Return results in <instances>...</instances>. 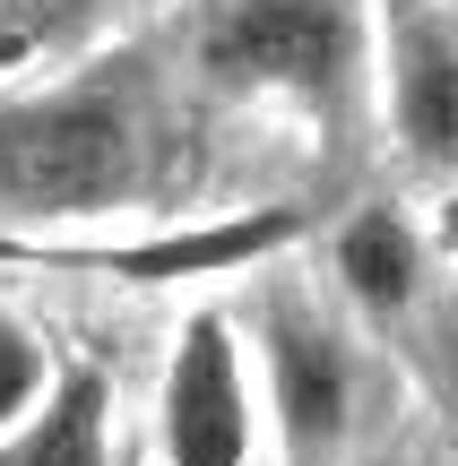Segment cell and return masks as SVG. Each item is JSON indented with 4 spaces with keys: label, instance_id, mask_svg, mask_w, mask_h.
Segmentation results:
<instances>
[{
    "label": "cell",
    "instance_id": "obj_9",
    "mask_svg": "<svg viewBox=\"0 0 458 466\" xmlns=\"http://www.w3.org/2000/svg\"><path fill=\"white\" fill-rule=\"evenodd\" d=\"M52 9H61V0H52ZM69 9H78V17H113L121 0H69Z\"/></svg>",
    "mask_w": 458,
    "mask_h": 466
},
{
    "label": "cell",
    "instance_id": "obj_10",
    "mask_svg": "<svg viewBox=\"0 0 458 466\" xmlns=\"http://www.w3.org/2000/svg\"><path fill=\"white\" fill-rule=\"evenodd\" d=\"M17 9H26V0H0V26H9V17H17Z\"/></svg>",
    "mask_w": 458,
    "mask_h": 466
},
{
    "label": "cell",
    "instance_id": "obj_5",
    "mask_svg": "<svg viewBox=\"0 0 458 466\" xmlns=\"http://www.w3.org/2000/svg\"><path fill=\"white\" fill-rule=\"evenodd\" d=\"M363 96L390 165L424 190H458V9L372 0L363 9Z\"/></svg>",
    "mask_w": 458,
    "mask_h": 466
},
{
    "label": "cell",
    "instance_id": "obj_7",
    "mask_svg": "<svg viewBox=\"0 0 458 466\" xmlns=\"http://www.w3.org/2000/svg\"><path fill=\"white\" fill-rule=\"evenodd\" d=\"M0 466H121L113 458V380L96 363H61L52 398L0 441Z\"/></svg>",
    "mask_w": 458,
    "mask_h": 466
},
{
    "label": "cell",
    "instance_id": "obj_3",
    "mask_svg": "<svg viewBox=\"0 0 458 466\" xmlns=\"http://www.w3.org/2000/svg\"><path fill=\"white\" fill-rule=\"evenodd\" d=\"M190 69L217 96L321 113L346 86H363V9L355 0H225L208 9Z\"/></svg>",
    "mask_w": 458,
    "mask_h": 466
},
{
    "label": "cell",
    "instance_id": "obj_8",
    "mask_svg": "<svg viewBox=\"0 0 458 466\" xmlns=\"http://www.w3.org/2000/svg\"><path fill=\"white\" fill-rule=\"evenodd\" d=\"M52 380H61V354H52V337L35 329L17 302H0V441H9L17 423H26L35 406L52 398Z\"/></svg>",
    "mask_w": 458,
    "mask_h": 466
},
{
    "label": "cell",
    "instance_id": "obj_1",
    "mask_svg": "<svg viewBox=\"0 0 458 466\" xmlns=\"http://www.w3.org/2000/svg\"><path fill=\"white\" fill-rule=\"evenodd\" d=\"M156 156L165 113L148 52H96L0 96V250L121 233L156 199Z\"/></svg>",
    "mask_w": 458,
    "mask_h": 466
},
{
    "label": "cell",
    "instance_id": "obj_2",
    "mask_svg": "<svg viewBox=\"0 0 458 466\" xmlns=\"http://www.w3.org/2000/svg\"><path fill=\"white\" fill-rule=\"evenodd\" d=\"M242 337L260 363V398H269V441L286 466H338L355 450L363 423V346L338 294L251 268V302H242Z\"/></svg>",
    "mask_w": 458,
    "mask_h": 466
},
{
    "label": "cell",
    "instance_id": "obj_4",
    "mask_svg": "<svg viewBox=\"0 0 458 466\" xmlns=\"http://www.w3.org/2000/svg\"><path fill=\"white\" fill-rule=\"evenodd\" d=\"M148 432H156V466H260V450H277L234 302H199L173 319Z\"/></svg>",
    "mask_w": 458,
    "mask_h": 466
},
{
    "label": "cell",
    "instance_id": "obj_6",
    "mask_svg": "<svg viewBox=\"0 0 458 466\" xmlns=\"http://www.w3.org/2000/svg\"><path fill=\"white\" fill-rule=\"evenodd\" d=\"M321 250H329V294L346 302L355 329H398V319L424 311V294H433V242H424V225H415L407 199L346 208V217L321 233Z\"/></svg>",
    "mask_w": 458,
    "mask_h": 466
}]
</instances>
